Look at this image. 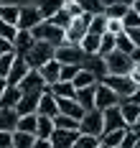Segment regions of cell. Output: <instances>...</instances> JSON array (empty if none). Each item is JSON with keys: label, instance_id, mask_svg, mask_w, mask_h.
I'll return each instance as SVG.
<instances>
[{"label": "cell", "instance_id": "1", "mask_svg": "<svg viewBox=\"0 0 140 148\" xmlns=\"http://www.w3.org/2000/svg\"><path fill=\"white\" fill-rule=\"evenodd\" d=\"M31 33L36 36V41H46V44H51V46L66 44V31L59 28V26H54L51 21H41Z\"/></svg>", "mask_w": 140, "mask_h": 148}, {"label": "cell", "instance_id": "2", "mask_svg": "<svg viewBox=\"0 0 140 148\" xmlns=\"http://www.w3.org/2000/svg\"><path fill=\"white\" fill-rule=\"evenodd\" d=\"M56 56V46H51V44H46V41H36L33 44V49L23 56V59L28 61V66L31 69H41L46 61H51Z\"/></svg>", "mask_w": 140, "mask_h": 148}, {"label": "cell", "instance_id": "3", "mask_svg": "<svg viewBox=\"0 0 140 148\" xmlns=\"http://www.w3.org/2000/svg\"><path fill=\"white\" fill-rule=\"evenodd\" d=\"M102 82H105V84H109V87L115 89V92L120 95V100H127V97H133V92L140 87V84L133 79V77H130V74H107Z\"/></svg>", "mask_w": 140, "mask_h": 148}, {"label": "cell", "instance_id": "4", "mask_svg": "<svg viewBox=\"0 0 140 148\" xmlns=\"http://www.w3.org/2000/svg\"><path fill=\"white\" fill-rule=\"evenodd\" d=\"M79 133H87V135H99L105 133V112L102 110H87L84 118L79 120Z\"/></svg>", "mask_w": 140, "mask_h": 148}, {"label": "cell", "instance_id": "5", "mask_svg": "<svg viewBox=\"0 0 140 148\" xmlns=\"http://www.w3.org/2000/svg\"><path fill=\"white\" fill-rule=\"evenodd\" d=\"M107 59V74H130L133 72V66H135V61L130 54H125V51H112L105 56Z\"/></svg>", "mask_w": 140, "mask_h": 148}, {"label": "cell", "instance_id": "6", "mask_svg": "<svg viewBox=\"0 0 140 148\" xmlns=\"http://www.w3.org/2000/svg\"><path fill=\"white\" fill-rule=\"evenodd\" d=\"M84 56H87V54H84V49L79 44H69V41H66V44L56 46V56H54V59L59 61V64H79V66H82Z\"/></svg>", "mask_w": 140, "mask_h": 148}, {"label": "cell", "instance_id": "7", "mask_svg": "<svg viewBox=\"0 0 140 148\" xmlns=\"http://www.w3.org/2000/svg\"><path fill=\"white\" fill-rule=\"evenodd\" d=\"M41 21H46L38 5H20V15H18V28L20 31H33Z\"/></svg>", "mask_w": 140, "mask_h": 148}, {"label": "cell", "instance_id": "8", "mask_svg": "<svg viewBox=\"0 0 140 148\" xmlns=\"http://www.w3.org/2000/svg\"><path fill=\"white\" fill-rule=\"evenodd\" d=\"M115 105H120V95L109 87V84H105V82H97V97H94V107L105 112L107 107H115Z\"/></svg>", "mask_w": 140, "mask_h": 148}, {"label": "cell", "instance_id": "9", "mask_svg": "<svg viewBox=\"0 0 140 148\" xmlns=\"http://www.w3.org/2000/svg\"><path fill=\"white\" fill-rule=\"evenodd\" d=\"M89 21H92L89 13H82L79 18H74L71 26L66 28V41H69V44H79V41L87 36V31H89Z\"/></svg>", "mask_w": 140, "mask_h": 148}, {"label": "cell", "instance_id": "10", "mask_svg": "<svg viewBox=\"0 0 140 148\" xmlns=\"http://www.w3.org/2000/svg\"><path fill=\"white\" fill-rule=\"evenodd\" d=\"M82 69H87V72H92L99 82L107 77V59L105 56H99V54H87L84 61H82Z\"/></svg>", "mask_w": 140, "mask_h": 148}, {"label": "cell", "instance_id": "11", "mask_svg": "<svg viewBox=\"0 0 140 148\" xmlns=\"http://www.w3.org/2000/svg\"><path fill=\"white\" fill-rule=\"evenodd\" d=\"M125 128H130V125H127V120H125L120 105L107 107V110H105V133H107V130H125Z\"/></svg>", "mask_w": 140, "mask_h": 148}, {"label": "cell", "instance_id": "12", "mask_svg": "<svg viewBox=\"0 0 140 148\" xmlns=\"http://www.w3.org/2000/svg\"><path fill=\"white\" fill-rule=\"evenodd\" d=\"M18 89H20V92H46L48 84H46V79L41 77L38 69H31V72L26 74V79L18 84Z\"/></svg>", "mask_w": 140, "mask_h": 148}, {"label": "cell", "instance_id": "13", "mask_svg": "<svg viewBox=\"0 0 140 148\" xmlns=\"http://www.w3.org/2000/svg\"><path fill=\"white\" fill-rule=\"evenodd\" d=\"M31 72V66H28V61L23 59V56H18L16 54V61H13V66H10V72H8V79H5V82H8V84H20V82H23V79H26V74Z\"/></svg>", "mask_w": 140, "mask_h": 148}, {"label": "cell", "instance_id": "14", "mask_svg": "<svg viewBox=\"0 0 140 148\" xmlns=\"http://www.w3.org/2000/svg\"><path fill=\"white\" fill-rule=\"evenodd\" d=\"M41 95L43 92H23L20 95V102H18V115H31L38 112V102H41Z\"/></svg>", "mask_w": 140, "mask_h": 148}, {"label": "cell", "instance_id": "15", "mask_svg": "<svg viewBox=\"0 0 140 148\" xmlns=\"http://www.w3.org/2000/svg\"><path fill=\"white\" fill-rule=\"evenodd\" d=\"M77 138H79V130H61V128H56L48 140H51L54 148H71L77 143Z\"/></svg>", "mask_w": 140, "mask_h": 148}, {"label": "cell", "instance_id": "16", "mask_svg": "<svg viewBox=\"0 0 140 148\" xmlns=\"http://www.w3.org/2000/svg\"><path fill=\"white\" fill-rule=\"evenodd\" d=\"M38 115H48V118H56V115H59V100H56V95H54L51 89H46V92L41 95Z\"/></svg>", "mask_w": 140, "mask_h": 148}, {"label": "cell", "instance_id": "17", "mask_svg": "<svg viewBox=\"0 0 140 148\" xmlns=\"http://www.w3.org/2000/svg\"><path fill=\"white\" fill-rule=\"evenodd\" d=\"M59 100V112H64V115H69V118H74V120H82L84 118V107L77 102V97H71V100H66V97H56Z\"/></svg>", "mask_w": 140, "mask_h": 148}, {"label": "cell", "instance_id": "18", "mask_svg": "<svg viewBox=\"0 0 140 148\" xmlns=\"http://www.w3.org/2000/svg\"><path fill=\"white\" fill-rule=\"evenodd\" d=\"M33 44H36V36H33L31 31H18L16 41H13V51H16L18 56H26L33 49Z\"/></svg>", "mask_w": 140, "mask_h": 148}, {"label": "cell", "instance_id": "19", "mask_svg": "<svg viewBox=\"0 0 140 148\" xmlns=\"http://www.w3.org/2000/svg\"><path fill=\"white\" fill-rule=\"evenodd\" d=\"M18 120H20V115H18L16 107H0V130H10V133H16Z\"/></svg>", "mask_w": 140, "mask_h": 148}, {"label": "cell", "instance_id": "20", "mask_svg": "<svg viewBox=\"0 0 140 148\" xmlns=\"http://www.w3.org/2000/svg\"><path fill=\"white\" fill-rule=\"evenodd\" d=\"M38 72H41V77L46 79V84L51 87V84H56V82L61 79V64H59L56 59H51V61H46Z\"/></svg>", "mask_w": 140, "mask_h": 148}, {"label": "cell", "instance_id": "21", "mask_svg": "<svg viewBox=\"0 0 140 148\" xmlns=\"http://www.w3.org/2000/svg\"><path fill=\"white\" fill-rule=\"evenodd\" d=\"M120 110H122L127 125H135L140 120V105L138 102H133V100H120Z\"/></svg>", "mask_w": 140, "mask_h": 148}, {"label": "cell", "instance_id": "22", "mask_svg": "<svg viewBox=\"0 0 140 148\" xmlns=\"http://www.w3.org/2000/svg\"><path fill=\"white\" fill-rule=\"evenodd\" d=\"M94 97H97V84L84 87V89H77V102L82 105L84 110H94Z\"/></svg>", "mask_w": 140, "mask_h": 148}, {"label": "cell", "instance_id": "23", "mask_svg": "<svg viewBox=\"0 0 140 148\" xmlns=\"http://www.w3.org/2000/svg\"><path fill=\"white\" fill-rule=\"evenodd\" d=\"M20 95H23V92H20L16 84H8V87H5V92H3V97H0V107H18Z\"/></svg>", "mask_w": 140, "mask_h": 148}, {"label": "cell", "instance_id": "24", "mask_svg": "<svg viewBox=\"0 0 140 148\" xmlns=\"http://www.w3.org/2000/svg\"><path fill=\"white\" fill-rule=\"evenodd\" d=\"M56 130V125H54V118H48V115H38V128H36V138H51Z\"/></svg>", "mask_w": 140, "mask_h": 148}, {"label": "cell", "instance_id": "25", "mask_svg": "<svg viewBox=\"0 0 140 148\" xmlns=\"http://www.w3.org/2000/svg\"><path fill=\"white\" fill-rule=\"evenodd\" d=\"M48 89H51L56 97H66V100L77 97V87H74V82H56V84H51Z\"/></svg>", "mask_w": 140, "mask_h": 148}, {"label": "cell", "instance_id": "26", "mask_svg": "<svg viewBox=\"0 0 140 148\" xmlns=\"http://www.w3.org/2000/svg\"><path fill=\"white\" fill-rule=\"evenodd\" d=\"M46 21H51V23H54V26H59V28H69V26H71V21H74V15L69 13V10H66V5H64L61 10H56V13L51 15V18H46Z\"/></svg>", "mask_w": 140, "mask_h": 148}, {"label": "cell", "instance_id": "27", "mask_svg": "<svg viewBox=\"0 0 140 148\" xmlns=\"http://www.w3.org/2000/svg\"><path fill=\"white\" fill-rule=\"evenodd\" d=\"M36 146V135L26 133V130H16L13 133V148H33Z\"/></svg>", "mask_w": 140, "mask_h": 148}, {"label": "cell", "instance_id": "28", "mask_svg": "<svg viewBox=\"0 0 140 148\" xmlns=\"http://www.w3.org/2000/svg\"><path fill=\"white\" fill-rule=\"evenodd\" d=\"M99 41H102V36H94L87 31V36L79 41V46L84 49V54H99Z\"/></svg>", "mask_w": 140, "mask_h": 148}, {"label": "cell", "instance_id": "29", "mask_svg": "<svg viewBox=\"0 0 140 148\" xmlns=\"http://www.w3.org/2000/svg\"><path fill=\"white\" fill-rule=\"evenodd\" d=\"M115 49H117V51H125V54H133V51H135V41L130 38L127 31H122V33L115 36Z\"/></svg>", "mask_w": 140, "mask_h": 148}, {"label": "cell", "instance_id": "30", "mask_svg": "<svg viewBox=\"0 0 140 148\" xmlns=\"http://www.w3.org/2000/svg\"><path fill=\"white\" fill-rule=\"evenodd\" d=\"M18 15H20V5H3L0 3V21L18 26Z\"/></svg>", "mask_w": 140, "mask_h": 148}, {"label": "cell", "instance_id": "31", "mask_svg": "<svg viewBox=\"0 0 140 148\" xmlns=\"http://www.w3.org/2000/svg\"><path fill=\"white\" fill-rule=\"evenodd\" d=\"M36 128H38V112H31V115H20L16 130H26V133L36 135Z\"/></svg>", "mask_w": 140, "mask_h": 148}, {"label": "cell", "instance_id": "32", "mask_svg": "<svg viewBox=\"0 0 140 148\" xmlns=\"http://www.w3.org/2000/svg\"><path fill=\"white\" fill-rule=\"evenodd\" d=\"M125 133H127V128H125V130H107V133L99 135V140H102L105 146H109V148H117L120 143H122Z\"/></svg>", "mask_w": 140, "mask_h": 148}, {"label": "cell", "instance_id": "33", "mask_svg": "<svg viewBox=\"0 0 140 148\" xmlns=\"http://www.w3.org/2000/svg\"><path fill=\"white\" fill-rule=\"evenodd\" d=\"M36 5L41 8V13H43V18H51V15L56 13V10H61V8L66 5V3H64V0H38Z\"/></svg>", "mask_w": 140, "mask_h": 148}, {"label": "cell", "instance_id": "34", "mask_svg": "<svg viewBox=\"0 0 140 148\" xmlns=\"http://www.w3.org/2000/svg\"><path fill=\"white\" fill-rule=\"evenodd\" d=\"M89 33H94V36L107 33V15H105V13L92 15V21H89Z\"/></svg>", "mask_w": 140, "mask_h": 148}, {"label": "cell", "instance_id": "35", "mask_svg": "<svg viewBox=\"0 0 140 148\" xmlns=\"http://www.w3.org/2000/svg\"><path fill=\"white\" fill-rule=\"evenodd\" d=\"M97 82H99V79H97L92 72H87V69H79V74L74 77V87H77V89L92 87V84H97Z\"/></svg>", "mask_w": 140, "mask_h": 148}, {"label": "cell", "instance_id": "36", "mask_svg": "<svg viewBox=\"0 0 140 148\" xmlns=\"http://www.w3.org/2000/svg\"><path fill=\"white\" fill-rule=\"evenodd\" d=\"M54 125L61 128V130H79V120L69 118V115H64V112H59V115L54 118Z\"/></svg>", "mask_w": 140, "mask_h": 148}, {"label": "cell", "instance_id": "37", "mask_svg": "<svg viewBox=\"0 0 140 148\" xmlns=\"http://www.w3.org/2000/svg\"><path fill=\"white\" fill-rule=\"evenodd\" d=\"M130 8H133V5H125V3H115V5L105 8V15H107V18H117V21H122L125 13H127Z\"/></svg>", "mask_w": 140, "mask_h": 148}, {"label": "cell", "instance_id": "38", "mask_svg": "<svg viewBox=\"0 0 140 148\" xmlns=\"http://www.w3.org/2000/svg\"><path fill=\"white\" fill-rule=\"evenodd\" d=\"M79 5H82V10L89 15H97V13H105V5H102V0H79Z\"/></svg>", "mask_w": 140, "mask_h": 148}, {"label": "cell", "instance_id": "39", "mask_svg": "<svg viewBox=\"0 0 140 148\" xmlns=\"http://www.w3.org/2000/svg\"><path fill=\"white\" fill-rule=\"evenodd\" d=\"M13 61H16V51L0 54V79H8V72H10V66H13Z\"/></svg>", "mask_w": 140, "mask_h": 148}, {"label": "cell", "instance_id": "40", "mask_svg": "<svg viewBox=\"0 0 140 148\" xmlns=\"http://www.w3.org/2000/svg\"><path fill=\"white\" fill-rule=\"evenodd\" d=\"M99 146V138L97 135H87V133H79V138H77V143L71 148H97Z\"/></svg>", "mask_w": 140, "mask_h": 148}, {"label": "cell", "instance_id": "41", "mask_svg": "<svg viewBox=\"0 0 140 148\" xmlns=\"http://www.w3.org/2000/svg\"><path fill=\"white\" fill-rule=\"evenodd\" d=\"M115 51V33H102V41H99V56H107Z\"/></svg>", "mask_w": 140, "mask_h": 148}, {"label": "cell", "instance_id": "42", "mask_svg": "<svg viewBox=\"0 0 140 148\" xmlns=\"http://www.w3.org/2000/svg\"><path fill=\"white\" fill-rule=\"evenodd\" d=\"M79 64H61V79L59 82H74V77L79 74Z\"/></svg>", "mask_w": 140, "mask_h": 148}, {"label": "cell", "instance_id": "43", "mask_svg": "<svg viewBox=\"0 0 140 148\" xmlns=\"http://www.w3.org/2000/svg\"><path fill=\"white\" fill-rule=\"evenodd\" d=\"M122 26H125V31L138 28V26H140V15H138V10H135V8H130V10L125 13V18H122Z\"/></svg>", "mask_w": 140, "mask_h": 148}, {"label": "cell", "instance_id": "44", "mask_svg": "<svg viewBox=\"0 0 140 148\" xmlns=\"http://www.w3.org/2000/svg\"><path fill=\"white\" fill-rule=\"evenodd\" d=\"M18 26H13V23H5V21H0V36L3 38H8V41H16V36H18Z\"/></svg>", "mask_w": 140, "mask_h": 148}, {"label": "cell", "instance_id": "45", "mask_svg": "<svg viewBox=\"0 0 140 148\" xmlns=\"http://www.w3.org/2000/svg\"><path fill=\"white\" fill-rule=\"evenodd\" d=\"M135 146H138V133H135L133 128H127V133H125L120 148H135Z\"/></svg>", "mask_w": 140, "mask_h": 148}, {"label": "cell", "instance_id": "46", "mask_svg": "<svg viewBox=\"0 0 140 148\" xmlns=\"http://www.w3.org/2000/svg\"><path fill=\"white\" fill-rule=\"evenodd\" d=\"M125 26H122V21H117V18H107V33H122Z\"/></svg>", "mask_w": 140, "mask_h": 148}, {"label": "cell", "instance_id": "47", "mask_svg": "<svg viewBox=\"0 0 140 148\" xmlns=\"http://www.w3.org/2000/svg\"><path fill=\"white\" fill-rule=\"evenodd\" d=\"M0 148H13V133L10 130H0Z\"/></svg>", "mask_w": 140, "mask_h": 148}, {"label": "cell", "instance_id": "48", "mask_svg": "<svg viewBox=\"0 0 140 148\" xmlns=\"http://www.w3.org/2000/svg\"><path fill=\"white\" fill-rule=\"evenodd\" d=\"M10 51H13V41H8V38L0 36V54H10Z\"/></svg>", "mask_w": 140, "mask_h": 148}, {"label": "cell", "instance_id": "49", "mask_svg": "<svg viewBox=\"0 0 140 148\" xmlns=\"http://www.w3.org/2000/svg\"><path fill=\"white\" fill-rule=\"evenodd\" d=\"M33 148H54V146H51L48 138H36V146H33Z\"/></svg>", "mask_w": 140, "mask_h": 148}, {"label": "cell", "instance_id": "50", "mask_svg": "<svg viewBox=\"0 0 140 148\" xmlns=\"http://www.w3.org/2000/svg\"><path fill=\"white\" fill-rule=\"evenodd\" d=\"M127 33H130V38L135 41V46H140V26H138V28H130Z\"/></svg>", "mask_w": 140, "mask_h": 148}, {"label": "cell", "instance_id": "51", "mask_svg": "<svg viewBox=\"0 0 140 148\" xmlns=\"http://www.w3.org/2000/svg\"><path fill=\"white\" fill-rule=\"evenodd\" d=\"M130 77H133V79H135V82L140 84V64H135V66H133V72H130Z\"/></svg>", "mask_w": 140, "mask_h": 148}, {"label": "cell", "instance_id": "52", "mask_svg": "<svg viewBox=\"0 0 140 148\" xmlns=\"http://www.w3.org/2000/svg\"><path fill=\"white\" fill-rule=\"evenodd\" d=\"M130 56H133V61H135V64H140V46H135V51H133Z\"/></svg>", "mask_w": 140, "mask_h": 148}, {"label": "cell", "instance_id": "53", "mask_svg": "<svg viewBox=\"0 0 140 148\" xmlns=\"http://www.w3.org/2000/svg\"><path fill=\"white\" fill-rule=\"evenodd\" d=\"M5 87H8V82H5V79H0V97H3V92H5Z\"/></svg>", "mask_w": 140, "mask_h": 148}, {"label": "cell", "instance_id": "54", "mask_svg": "<svg viewBox=\"0 0 140 148\" xmlns=\"http://www.w3.org/2000/svg\"><path fill=\"white\" fill-rule=\"evenodd\" d=\"M115 3H120V0H102V5H105V8H109V5H115Z\"/></svg>", "mask_w": 140, "mask_h": 148}, {"label": "cell", "instance_id": "55", "mask_svg": "<svg viewBox=\"0 0 140 148\" xmlns=\"http://www.w3.org/2000/svg\"><path fill=\"white\" fill-rule=\"evenodd\" d=\"M133 8H135V10H138V15H140V0H135V3H133Z\"/></svg>", "mask_w": 140, "mask_h": 148}, {"label": "cell", "instance_id": "56", "mask_svg": "<svg viewBox=\"0 0 140 148\" xmlns=\"http://www.w3.org/2000/svg\"><path fill=\"white\" fill-rule=\"evenodd\" d=\"M120 3H125V5H133V3H135V0H120Z\"/></svg>", "mask_w": 140, "mask_h": 148}, {"label": "cell", "instance_id": "57", "mask_svg": "<svg viewBox=\"0 0 140 148\" xmlns=\"http://www.w3.org/2000/svg\"><path fill=\"white\" fill-rule=\"evenodd\" d=\"M97 148H109V146H105V143H102V140H99V146H97Z\"/></svg>", "mask_w": 140, "mask_h": 148}, {"label": "cell", "instance_id": "58", "mask_svg": "<svg viewBox=\"0 0 140 148\" xmlns=\"http://www.w3.org/2000/svg\"><path fill=\"white\" fill-rule=\"evenodd\" d=\"M64 3H79V0H64Z\"/></svg>", "mask_w": 140, "mask_h": 148}, {"label": "cell", "instance_id": "59", "mask_svg": "<svg viewBox=\"0 0 140 148\" xmlns=\"http://www.w3.org/2000/svg\"><path fill=\"white\" fill-rule=\"evenodd\" d=\"M117 148H120V146H117Z\"/></svg>", "mask_w": 140, "mask_h": 148}]
</instances>
